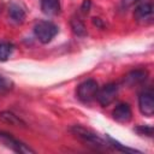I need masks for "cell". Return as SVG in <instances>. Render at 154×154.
I'll return each instance as SVG.
<instances>
[{
    "label": "cell",
    "instance_id": "1",
    "mask_svg": "<svg viewBox=\"0 0 154 154\" xmlns=\"http://www.w3.org/2000/svg\"><path fill=\"white\" fill-rule=\"evenodd\" d=\"M70 132L76 138H78L79 141H82L83 143H85L89 147H93L99 150H111L112 149L106 138L100 137L96 132H94L93 130L87 129L82 125H72L70 128Z\"/></svg>",
    "mask_w": 154,
    "mask_h": 154
},
{
    "label": "cell",
    "instance_id": "2",
    "mask_svg": "<svg viewBox=\"0 0 154 154\" xmlns=\"http://www.w3.org/2000/svg\"><path fill=\"white\" fill-rule=\"evenodd\" d=\"M58 31V26L49 20H40L34 26V34L41 43H49Z\"/></svg>",
    "mask_w": 154,
    "mask_h": 154
},
{
    "label": "cell",
    "instance_id": "3",
    "mask_svg": "<svg viewBox=\"0 0 154 154\" xmlns=\"http://www.w3.org/2000/svg\"><path fill=\"white\" fill-rule=\"evenodd\" d=\"M0 143L4 144L5 147L10 148L11 150L19 153V154H29V153H35L34 149H31L28 144H25L24 142L17 140L16 137H13L11 134L5 132V131H0Z\"/></svg>",
    "mask_w": 154,
    "mask_h": 154
},
{
    "label": "cell",
    "instance_id": "4",
    "mask_svg": "<svg viewBox=\"0 0 154 154\" xmlns=\"http://www.w3.org/2000/svg\"><path fill=\"white\" fill-rule=\"evenodd\" d=\"M99 90V85L97 82L94 79H87L84 82H82L78 88H77V97L82 101V102H90L96 97Z\"/></svg>",
    "mask_w": 154,
    "mask_h": 154
},
{
    "label": "cell",
    "instance_id": "5",
    "mask_svg": "<svg viewBox=\"0 0 154 154\" xmlns=\"http://www.w3.org/2000/svg\"><path fill=\"white\" fill-rule=\"evenodd\" d=\"M117 94H118V85L116 83H107L101 89L97 90L95 99L99 101L101 106H108L116 100Z\"/></svg>",
    "mask_w": 154,
    "mask_h": 154
},
{
    "label": "cell",
    "instance_id": "6",
    "mask_svg": "<svg viewBox=\"0 0 154 154\" xmlns=\"http://www.w3.org/2000/svg\"><path fill=\"white\" fill-rule=\"evenodd\" d=\"M138 108L141 113L146 117H152L154 114V99L152 90H146L138 96Z\"/></svg>",
    "mask_w": 154,
    "mask_h": 154
},
{
    "label": "cell",
    "instance_id": "7",
    "mask_svg": "<svg viewBox=\"0 0 154 154\" xmlns=\"http://www.w3.org/2000/svg\"><path fill=\"white\" fill-rule=\"evenodd\" d=\"M134 17L140 23H148L153 19V5L150 2H143L138 5L134 12Z\"/></svg>",
    "mask_w": 154,
    "mask_h": 154
},
{
    "label": "cell",
    "instance_id": "8",
    "mask_svg": "<svg viewBox=\"0 0 154 154\" xmlns=\"http://www.w3.org/2000/svg\"><path fill=\"white\" fill-rule=\"evenodd\" d=\"M112 117L118 123H128L132 118L131 108L128 103H119L112 112Z\"/></svg>",
    "mask_w": 154,
    "mask_h": 154
},
{
    "label": "cell",
    "instance_id": "9",
    "mask_svg": "<svg viewBox=\"0 0 154 154\" xmlns=\"http://www.w3.org/2000/svg\"><path fill=\"white\" fill-rule=\"evenodd\" d=\"M148 77V72L147 70H134L131 72H129L125 78H124V83L126 85H137L143 83Z\"/></svg>",
    "mask_w": 154,
    "mask_h": 154
},
{
    "label": "cell",
    "instance_id": "10",
    "mask_svg": "<svg viewBox=\"0 0 154 154\" xmlns=\"http://www.w3.org/2000/svg\"><path fill=\"white\" fill-rule=\"evenodd\" d=\"M41 10L47 16H55L60 11V0H41Z\"/></svg>",
    "mask_w": 154,
    "mask_h": 154
},
{
    "label": "cell",
    "instance_id": "11",
    "mask_svg": "<svg viewBox=\"0 0 154 154\" xmlns=\"http://www.w3.org/2000/svg\"><path fill=\"white\" fill-rule=\"evenodd\" d=\"M0 120L6 123V124L13 125V126H24L25 125V123L18 116H16L13 112H10V111H1L0 112Z\"/></svg>",
    "mask_w": 154,
    "mask_h": 154
},
{
    "label": "cell",
    "instance_id": "12",
    "mask_svg": "<svg viewBox=\"0 0 154 154\" xmlns=\"http://www.w3.org/2000/svg\"><path fill=\"white\" fill-rule=\"evenodd\" d=\"M10 18L16 23H23L25 19V11L17 4H11L8 7Z\"/></svg>",
    "mask_w": 154,
    "mask_h": 154
},
{
    "label": "cell",
    "instance_id": "13",
    "mask_svg": "<svg viewBox=\"0 0 154 154\" xmlns=\"http://www.w3.org/2000/svg\"><path fill=\"white\" fill-rule=\"evenodd\" d=\"M105 138L107 140V142H108V144H109V147H111L112 149H116V150H119V152H125V153H141V152L137 150V149H134V148H129V147L123 146L122 143H119L118 141H116L114 138H112V137L108 136V135H106Z\"/></svg>",
    "mask_w": 154,
    "mask_h": 154
},
{
    "label": "cell",
    "instance_id": "14",
    "mask_svg": "<svg viewBox=\"0 0 154 154\" xmlns=\"http://www.w3.org/2000/svg\"><path fill=\"white\" fill-rule=\"evenodd\" d=\"M71 29L77 36H85L87 35L85 25L81 19H76V18L71 19Z\"/></svg>",
    "mask_w": 154,
    "mask_h": 154
},
{
    "label": "cell",
    "instance_id": "15",
    "mask_svg": "<svg viewBox=\"0 0 154 154\" xmlns=\"http://www.w3.org/2000/svg\"><path fill=\"white\" fill-rule=\"evenodd\" d=\"M13 49V46L8 42H1L0 43V61H5L8 59Z\"/></svg>",
    "mask_w": 154,
    "mask_h": 154
},
{
    "label": "cell",
    "instance_id": "16",
    "mask_svg": "<svg viewBox=\"0 0 154 154\" xmlns=\"http://www.w3.org/2000/svg\"><path fill=\"white\" fill-rule=\"evenodd\" d=\"M12 88H13V82L6 76L0 75V94L10 91L12 90Z\"/></svg>",
    "mask_w": 154,
    "mask_h": 154
},
{
    "label": "cell",
    "instance_id": "17",
    "mask_svg": "<svg viewBox=\"0 0 154 154\" xmlns=\"http://www.w3.org/2000/svg\"><path fill=\"white\" fill-rule=\"evenodd\" d=\"M140 135H146L148 137H152L153 136V128L149 126V125H140L135 129Z\"/></svg>",
    "mask_w": 154,
    "mask_h": 154
},
{
    "label": "cell",
    "instance_id": "18",
    "mask_svg": "<svg viewBox=\"0 0 154 154\" xmlns=\"http://www.w3.org/2000/svg\"><path fill=\"white\" fill-rule=\"evenodd\" d=\"M90 6H91V1H90V0H84V1H83V4H82V6H81L82 12L88 13V12H89V10H90Z\"/></svg>",
    "mask_w": 154,
    "mask_h": 154
},
{
    "label": "cell",
    "instance_id": "19",
    "mask_svg": "<svg viewBox=\"0 0 154 154\" xmlns=\"http://www.w3.org/2000/svg\"><path fill=\"white\" fill-rule=\"evenodd\" d=\"M138 0H122V5L124 7H129V6H132L135 2H137Z\"/></svg>",
    "mask_w": 154,
    "mask_h": 154
},
{
    "label": "cell",
    "instance_id": "20",
    "mask_svg": "<svg viewBox=\"0 0 154 154\" xmlns=\"http://www.w3.org/2000/svg\"><path fill=\"white\" fill-rule=\"evenodd\" d=\"M93 23H94V25L102 28V23H101V19L100 18H93Z\"/></svg>",
    "mask_w": 154,
    "mask_h": 154
}]
</instances>
